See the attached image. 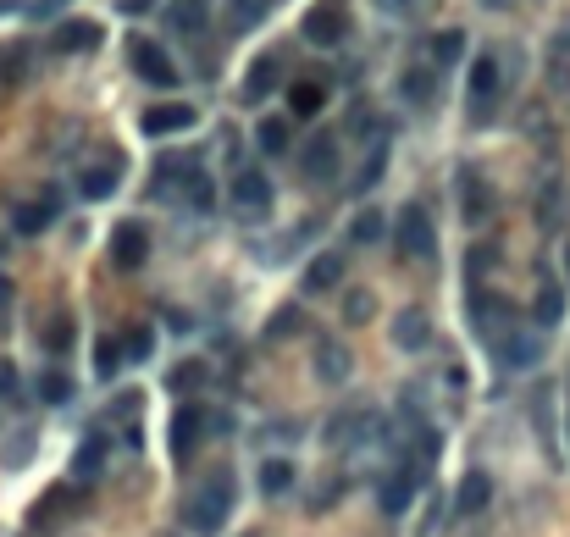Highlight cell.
<instances>
[{
	"mask_svg": "<svg viewBox=\"0 0 570 537\" xmlns=\"http://www.w3.org/2000/svg\"><path fill=\"white\" fill-rule=\"evenodd\" d=\"M227 504H233V477H216L211 488H200L183 504V526H189V532H216V526L227 521Z\"/></svg>",
	"mask_w": 570,
	"mask_h": 537,
	"instance_id": "cell-1",
	"label": "cell"
},
{
	"mask_svg": "<svg viewBox=\"0 0 570 537\" xmlns=\"http://www.w3.org/2000/svg\"><path fill=\"white\" fill-rule=\"evenodd\" d=\"M128 56H133V72H139L144 84H155V89H172V84H178V67H172V56L155 45V39H133Z\"/></svg>",
	"mask_w": 570,
	"mask_h": 537,
	"instance_id": "cell-2",
	"label": "cell"
},
{
	"mask_svg": "<svg viewBox=\"0 0 570 537\" xmlns=\"http://www.w3.org/2000/svg\"><path fill=\"white\" fill-rule=\"evenodd\" d=\"M205 432H211V416H205L200 405H183L178 416H172V454H178V460H189V454L200 449Z\"/></svg>",
	"mask_w": 570,
	"mask_h": 537,
	"instance_id": "cell-3",
	"label": "cell"
},
{
	"mask_svg": "<svg viewBox=\"0 0 570 537\" xmlns=\"http://www.w3.org/2000/svg\"><path fill=\"white\" fill-rule=\"evenodd\" d=\"M305 39L310 45H338V39H344V6H338V0L310 6L305 12Z\"/></svg>",
	"mask_w": 570,
	"mask_h": 537,
	"instance_id": "cell-4",
	"label": "cell"
},
{
	"mask_svg": "<svg viewBox=\"0 0 570 537\" xmlns=\"http://www.w3.org/2000/svg\"><path fill=\"white\" fill-rule=\"evenodd\" d=\"M144 255H150V233H144L139 222H122L117 233H111V261H117L122 272H133V266H144Z\"/></svg>",
	"mask_w": 570,
	"mask_h": 537,
	"instance_id": "cell-5",
	"label": "cell"
},
{
	"mask_svg": "<svg viewBox=\"0 0 570 537\" xmlns=\"http://www.w3.org/2000/svg\"><path fill=\"white\" fill-rule=\"evenodd\" d=\"M399 244H404L410 255H421V261L432 255L438 233H432V222H427V211H421V205H404V216H399Z\"/></svg>",
	"mask_w": 570,
	"mask_h": 537,
	"instance_id": "cell-6",
	"label": "cell"
},
{
	"mask_svg": "<svg viewBox=\"0 0 570 537\" xmlns=\"http://www.w3.org/2000/svg\"><path fill=\"white\" fill-rule=\"evenodd\" d=\"M139 128L150 133V139H167V133H183L194 128V106H178V100H167V106H150L139 117Z\"/></svg>",
	"mask_w": 570,
	"mask_h": 537,
	"instance_id": "cell-7",
	"label": "cell"
},
{
	"mask_svg": "<svg viewBox=\"0 0 570 537\" xmlns=\"http://www.w3.org/2000/svg\"><path fill=\"white\" fill-rule=\"evenodd\" d=\"M493 100H499V61L476 56L471 61V111H476V117H487V111H493Z\"/></svg>",
	"mask_w": 570,
	"mask_h": 537,
	"instance_id": "cell-8",
	"label": "cell"
},
{
	"mask_svg": "<svg viewBox=\"0 0 570 537\" xmlns=\"http://www.w3.org/2000/svg\"><path fill=\"white\" fill-rule=\"evenodd\" d=\"M117 183H122V161L106 156L100 167H89L84 178H78V194H84V200H111V194H117Z\"/></svg>",
	"mask_w": 570,
	"mask_h": 537,
	"instance_id": "cell-9",
	"label": "cell"
},
{
	"mask_svg": "<svg viewBox=\"0 0 570 537\" xmlns=\"http://www.w3.org/2000/svg\"><path fill=\"white\" fill-rule=\"evenodd\" d=\"M56 205H61V194L50 189L45 200H34V205H17V216H12V227L23 233V239H34V233H45L50 227V216H56Z\"/></svg>",
	"mask_w": 570,
	"mask_h": 537,
	"instance_id": "cell-10",
	"label": "cell"
},
{
	"mask_svg": "<svg viewBox=\"0 0 570 537\" xmlns=\"http://www.w3.org/2000/svg\"><path fill=\"white\" fill-rule=\"evenodd\" d=\"M266 200H272V183H266L261 172H244V178L233 183V205H238V211H250V216H255Z\"/></svg>",
	"mask_w": 570,
	"mask_h": 537,
	"instance_id": "cell-11",
	"label": "cell"
},
{
	"mask_svg": "<svg viewBox=\"0 0 570 537\" xmlns=\"http://www.w3.org/2000/svg\"><path fill=\"white\" fill-rule=\"evenodd\" d=\"M344 283V261L338 255H316V261L305 266V288H316V294H327V288Z\"/></svg>",
	"mask_w": 570,
	"mask_h": 537,
	"instance_id": "cell-12",
	"label": "cell"
},
{
	"mask_svg": "<svg viewBox=\"0 0 570 537\" xmlns=\"http://www.w3.org/2000/svg\"><path fill=\"white\" fill-rule=\"evenodd\" d=\"M310 371H316L321 382H344L349 377V355L338 344H316V360H310Z\"/></svg>",
	"mask_w": 570,
	"mask_h": 537,
	"instance_id": "cell-13",
	"label": "cell"
},
{
	"mask_svg": "<svg viewBox=\"0 0 570 537\" xmlns=\"http://www.w3.org/2000/svg\"><path fill=\"white\" fill-rule=\"evenodd\" d=\"M487 499H493V482H487L482 471H471V477L460 482V499H454V510H460V515H476V510H487Z\"/></svg>",
	"mask_w": 570,
	"mask_h": 537,
	"instance_id": "cell-14",
	"label": "cell"
},
{
	"mask_svg": "<svg viewBox=\"0 0 570 537\" xmlns=\"http://www.w3.org/2000/svg\"><path fill=\"white\" fill-rule=\"evenodd\" d=\"M50 45L56 50H95L100 45V23H61Z\"/></svg>",
	"mask_w": 570,
	"mask_h": 537,
	"instance_id": "cell-15",
	"label": "cell"
},
{
	"mask_svg": "<svg viewBox=\"0 0 570 537\" xmlns=\"http://www.w3.org/2000/svg\"><path fill=\"white\" fill-rule=\"evenodd\" d=\"M393 344H399V349H421V344H427V311H399V322H393Z\"/></svg>",
	"mask_w": 570,
	"mask_h": 537,
	"instance_id": "cell-16",
	"label": "cell"
},
{
	"mask_svg": "<svg viewBox=\"0 0 570 537\" xmlns=\"http://www.w3.org/2000/svg\"><path fill=\"white\" fill-rule=\"evenodd\" d=\"M305 172H310V178H333V172H338V144L327 139V133L305 150Z\"/></svg>",
	"mask_w": 570,
	"mask_h": 537,
	"instance_id": "cell-17",
	"label": "cell"
},
{
	"mask_svg": "<svg viewBox=\"0 0 570 537\" xmlns=\"http://www.w3.org/2000/svg\"><path fill=\"white\" fill-rule=\"evenodd\" d=\"M100 466H106V438H84L78 443V460H72V477L89 482V477H100Z\"/></svg>",
	"mask_w": 570,
	"mask_h": 537,
	"instance_id": "cell-18",
	"label": "cell"
},
{
	"mask_svg": "<svg viewBox=\"0 0 570 537\" xmlns=\"http://www.w3.org/2000/svg\"><path fill=\"white\" fill-rule=\"evenodd\" d=\"M167 23L178 28V34H200V28H205V0H172Z\"/></svg>",
	"mask_w": 570,
	"mask_h": 537,
	"instance_id": "cell-19",
	"label": "cell"
},
{
	"mask_svg": "<svg viewBox=\"0 0 570 537\" xmlns=\"http://www.w3.org/2000/svg\"><path fill=\"white\" fill-rule=\"evenodd\" d=\"M288 106H294V117H316V111L327 106V89L321 84H294L288 89Z\"/></svg>",
	"mask_w": 570,
	"mask_h": 537,
	"instance_id": "cell-20",
	"label": "cell"
},
{
	"mask_svg": "<svg viewBox=\"0 0 570 537\" xmlns=\"http://www.w3.org/2000/svg\"><path fill=\"white\" fill-rule=\"evenodd\" d=\"M272 84H277V61H272V56H261V61L250 67V78H244V100H261Z\"/></svg>",
	"mask_w": 570,
	"mask_h": 537,
	"instance_id": "cell-21",
	"label": "cell"
},
{
	"mask_svg": "<svg viewBox=\"0 0 570 537\" xmlns=\"http://www.w3.org/2000/svg\"><path fill=\"white\" fill-rule=\"evenodd\" d=\"M266 6H272V0H227V23H233V28H255L266 17Z\"/></svg>",
	"mask_w": 570,
	"mask_h": 537,
	"instance_id": "cell-22",
	"label": "cell"
},
{
	"mask_svg": "<svg viewBox=\"0 0 570 537\" xmlns=\"http://www.w3.org/2000/svg\"><path fill=\"white\" fill-rule=\"evenodd\" d=\"M288 482H294V466L288 460H266L261 466V493L272 499V493H288Z\"/></svg>",
	"mask_w": 570,
	"mask_h": 537,
	"instance_id": "cell-23",
	"label": "cell"
},
{
	"mask_svg": "<svg viewBox=\"0 0 570 537\" xmlns=\"http://www.w3.org/2000/svg\"><path fill=\"white\" fill-rule=\"evenodd\" d=\"M410 493H416V488H410V477H388V482H382V510H388V515H404Z\"/></svg>",
	"mask_w": 570,
	"mask_h": 537,
	"instance_id": "cell-24",
	"label": "cell"
},
{
	"mask_svg": "<svg viewBox=\"0 0 570 537\" xmlns=\"http://www.w3.org/2000/svg\"><path fill=\"white\" fill-rule=\"evenodd\" d=\"M532 316L543 327H554L559 316H565V294H559V288H543V294H537V305H532Z\"/></svg>",
	"mask_w": 570,
	"mask_h": 537,
	"instance_id": "cell-25",
	"label": "cell"
},
{
	"mask_svg": "<svg viewBox=\"0 0 570 537\" xmlns=\"http://www.w3.org/2000/svg\"><path fill=\"white\" fill-rule=\"evenodd\" d=\"M482 216H487V189L476 172H465V222H482Z\"/></svg>",
	"mask_w": 570,
	"mask_h": 537,
	"instance_id": "cell-26",
	"label": "cell"
},
{
	"mask_svg": "<svg viewBox=\"0 0 570 537\" xmlns=\"http://www.w3.org/2000/svg\"><path fill=\"white\" fill-rule=\"evenodd\" d=\"M460 56H465V34H460V28H449V34L432 39V61H443V67H449V61H460Z\"/></svg>",
	"mask_w": 570,
	"mask_h": 537,
	"instance_id": "cell-27",
	"label": "cell"
},
{
	"mask_svg": "<svg viewBox=\"0 0 570 537\" xmlns=\"http://www.w3.org/2000/svg\"><path fill=\"white\" fill-rule=\"evenodd\" d=\"M349 239H355V244H377L382 239V216L377 211H360L355 222H349Z\"/></svg>",
	"mask_w": 570,
	"mask_h": 537,
	"instance_id": "cell-28",
	"label": "cell"
},
{
	"mask_svg": "<svg viewBox=\"0 0 570 537\" xmlns=\"http://www.w3.org/2000/svg\"><path fill=\"white\" fill-rule=\"evenodd\" d=\"M200 382H205V360H183V366L172 371V388H178V394H194Z\"/></svg>",
	"mask_w": 570,
	"mask_h": 537,
	"instance_id": "cell-29",
	"label": "cell"
},
{
	"mask_svg": "<svg viewBox=\"0 0 570 537\" xmlns=\"http://www.w3.org/2000/svg\"><path fill=\"white\" fill-rule=\"evenodd\" d=\"M255 144H261L266 156H277L288 144V122H261V128H255Z\"/></svg>",
	"mask_w": 570,
	"mask_h": 537,
	"instance_id": "cell-30",
	"label": "cell"
},
{
	"mask_svg": "<svg viewBox=\"0 0 570 537\" xmlns=\"http://www.w3.org/2000/svg\"><path fill=\"white\" fill-rule=\"evenodd\" d=\"M67 394H72V382L61 377V371H50V377L39 382V399H45V405H61V399H67Z\"/></svg>",
	"mask_w": 570,
	"mask_h": 537,
	"instance_id": "cell-31",
	"label": "cell"
},
{
	"mask_svg": "<svg viewBox=\"0 0 570 537\" xmlns=\"http://www.w3.org/2000/svg\"><path fill=\"white\" fill-rule=\"evenodd\" d=\"M155 355V333L150 327H133L128 333V360H150Z\"/></svg>",
	"mask_w": 570,
	"mask_h": 537,
	"instance_id": "cell-32",
	"label": "cell"
},
{
	"mask_svg": "<svg viewBox=\"0 0 570 537\" xmlns=\"http://www.w3.org/2000/svg\"><path fill=\"white\" fill-rule=\"evenodd\" d=\"M371 294H349V305H344V322H371Z\"/></svg>",
	"mask_w": 570,
	"mask_h": 537,
	"instance_id": "cell-33",
	"label": "cell"
},
{
	"mask_svg": "<svg viewBox=\"0 0 570 537\" xmlns=\"http://www.w3.org/2000/svg\"><path fill=\"white\" fill-rule=\"evenodd\" d=\"M0 399H23V382H17L12 360H0Z\"/></svg>",
	"mask_w": 570,
	"mask_h": 537,
	"instance_id": "cell-34",
	"label": "cell"
},
{
	"mask_svg": "<svg viewBox=\"0 0 570 537\" xmlns=\"http://www.w3.org/2000/svg\"><path fill=\"white\" fill-rule=\"evenodd\" d=\"M189 205H194V211H205V205H211V178L189 172Z\"/></svg>",
	"mask_w": 570,
	"mask_h": 537,
	"instance_id": "cell-35",
	"label": "cell"
},
{
	"mask_svg": "<svg viewBox=\"0 0 570 537\" xmlns=\"http://www.w3.org/2000/svg\"><path fill=\"white\" fill-rule=\"evenodd\" d=\"M117 360H122L117 344H100V349H95V371H100V377H111V371H117Z\"/></svg>",
	"mask_w": 570,
	"mask_h": 537,
	"instance_id": "cell-36",
	"label": "cell"
},
{
	"mask_svg": "<svg viewBox=\"0 0 570 537\" xmlns=\"http://www.w3.org/2000/svg\"><path fill=\"white\" fill-rule=\"evenodd\" d=\"M294 327H299V311H294V305H283V311L272 316V338H288Z\"/></svg>",
	"mask_w": 570,
	"mask_h": 537,
	"instance_id": "cell-37",
	"label": "cell"
},
{
	"mask_svg": "<svg viewBox=\"0 0 570 537\" xmlns=\"http://www.w3.org/2000/svg\"><path fill=\"white\" fill-rule=\"evenodd\" d=\"M404 95H410V100H427V95H432V78H427V72H410V78H404Z\"/></svg>",
	"mask_w": 570,
	"mask_h": 537,
	"instance_id": "cell-38",
	"label": "cell"
},
{
	"mask_svg": "<svg viewBox=\"0 0 570 537\" xmlns=\"http://www.w3.org/2000/svg\"><path fill=\"white\" fill-rule=\"evenodd\" d=\"M559 211H565V194H559V189H548V200H543V222L554 227V216H559Z\"/></svg>",
	"mask_w": 570,
	"mask_h": 537,
	"instance_id": "cell-39",
	"label": "cell"
},
{
	"mask_svg": "<svg viewBox=\"0 0 570 537\" xmlns=\"http://www.w3.org/2000/svg\"><path fill=\"white\" fill-rule=\"evenodd\" d=\"M6 294H12V283H0V299H6Z\"/></svg>",
	"mask_w": 570,
	"mask_h": 537,
	"instance_id": "cell-40",
	"label": "cell"
},
{
	"mask_svg": "<svg viewBox=\"0 0 570 537\" xmlns=\"http://www.w3.org/2000/svg\"><path fill=\"white\" fill-rule=\"evenodd\" d=\"M565 272H570V244H565Z\"/></svg>",
	"mask_w": 570,
	"mask_h": 537,
	"instance_id": "cell-41",
	"label": "cell"
},
{
	"mask_svg": "<svg viewBox=\"0 0 570 537\" xmlns=\"http://www.w3.org/2000/svg\"><path fill=\"white\" fill-rule=\"evenodd\" d=\"M388 6H410V0H388Z\"/></svg>",
	"mask_w": 570,
	"mask_h": 537,
	"instance_id": "cell-42",
	"label": "cell"
}]
</instances>
